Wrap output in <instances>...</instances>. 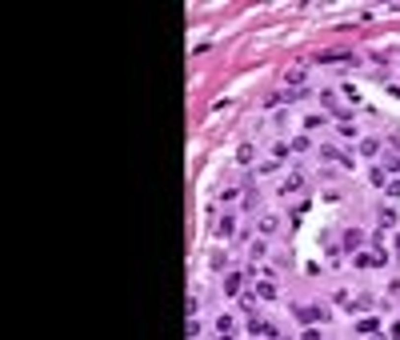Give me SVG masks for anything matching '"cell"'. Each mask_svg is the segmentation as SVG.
<instances>
[{
    "mask_svg": "<svg viewBox=\"0 0 400 340\" xmlns=\"http://www.w3.org/2000/svg\"><path fill=\"white\" fill-rule=\"evenodd\" d=\"M300 320H324V308H296Z\"/></svg>",
    "mask_w": 400,
    "mask_h": 340,
    "instance_id": "7a4b0ae2",
    "label": "cell"
},
{
    "mask_svg": "<svg viewBox=\"0 0 400 340\" xmlns=\"http://www.w3.org/2000/svg\"><path fill=\"white\" fill-rule=\"evenodd\" d=\"M224 288H228V292L236 296V292L244 288V272H228V280H224Z\"/></svg>",
    "mask_w": 400,
    "mask_h": 340,
    "instance_id": "6da1fadb",
    "label": "cell"
},
{
    "mask_svg": "<svg viewBox=\"0 0 400 340\" xmlns=\"http://www.w3.org/2000/svg\"><path fill=\"white\" fill-rule=\"evenodd\" d=\"M356 244H360V232L348 228V232H344V252H356Z\"/></svg>",
    "mask_w": 400,
    "mask_h": 340,
    "instance_id": "3957f363",
    "label": "cell"
},
{
    "mask_svg": "<svg viewBox=\"0 0 400 340\" xmlns=\"http://www.w3.org/2000/svg\"><path fill=\"white\" fill-rule=\"evenodd\" d=\"M360 152H364V156H376L380 144H376V140H364V144H360Z\"/></svg>",
    "mask_w": 400,
    "mask_h": 340,
    "instance_id": "277c9868",
    "label": "cell"
}]
</instances>
